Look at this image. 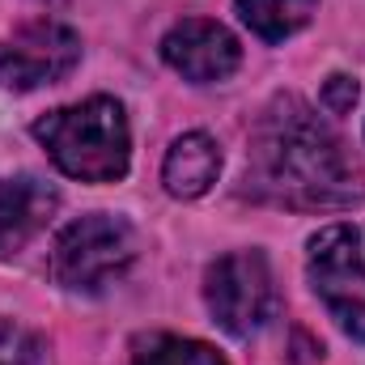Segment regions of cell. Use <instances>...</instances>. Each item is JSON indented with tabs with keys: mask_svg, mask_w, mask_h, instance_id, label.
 I'll return each mask as SVG.
<instances>
[{
	"mask_svg": "<svg viewBox=\"0 0 365 365\" xmlns=\"http://www.w3.org/2000/svg\"><path fill=\"white\" fill-rule=\"evenodd\" d=\"M247 191L284 208H344L365 195L336 128L297 93L264 106L247 140Z\"/></svg>",
	"mask_w": 365,
	"mask_h": 365,
	"instance_id": "1",
	"label": "cell"
},
{
	"mask_svg": "<svg viewBox=\"0 0 365 365\" xmlns=\"http://www.w3.org/2000/svg\"><path fill=\"white\" fill-rule=\"evenodd\" d=\"M34 140L68 179L81 182H115L128 175L132 162L128 115L115 98L102 93L34 119Z\"/></svg>",
	"mask_w": 365,
	"mask_h": 365,
	"instance_id": "2",
	"label": "cell"
},
{
	"mask_svg": "<svg viewBox=\"0 0 365 365\" xmlns=\"http://www.w3.org/2000/svg\"><path fill=\"white\" fill-rule=\"evenodd\" d=\"M136 230L123 217L90 212L64 225L51 242L47 272L68 293H106L136 264Z\"/></svg>",
	"mask_w": 365,
	"mask_h": 365,
	"instance_id": "3",
	"label": "cell"
},
{
	"mask_svg": "<svg viewBox=\"0 0 365 365\" xmlns=\"http://www.w3.org/2000/svg\"><path fill=\"white\" fill-rule=\"evenodd\" d=\"M306 276L336 327L365 340V230L336 221L306 242Z\"/></svg>",
	"mask_w": 365,
	"mask_h": 365,
	"instance_id": "4",
	"label": "cell"
},
{
	"mask_svg": "<svg viewBox=\"0 0 365 365\" xmlns=\"http://www.w3.org/2000/svg\"><path fill=\"white\" fill-rule=\"evenodd\" d=\"M204 302H208V314L217 319V327H225L238 340L255 336L276 314V284L268 259L259 251L221 255L204 272Z\"/></svg>",
	"mask_w": 365,
	"mask_h": 365,
	"instance_id": "5",
	"label": "cell"
},
{
	"mask_svg": "<svg viewBox=\"0 0 365 365\" xmlns=\"http://www.w3.org/2000/svg\"><path fill=\"white\" fill-rule=\"evenodd\" d=\"M81 60V34L64 21H26L9 38H0V90L30 93L56 86Z\"/></svg>",
	"mask_w": 365,
	"mask_h": 365,
	"instance_id": "6",
	"label": "cell"
},
{
	"mask_svg": "<svg viewBox=\"0 0 365 365\" xmlns=\"http://www.w3.org/2000/svg\"><path fill=\"white\" fill-rule=\"evenodd\" d=\"M162 60L179 73L182 81H191V86H217V81H225V77L238 73L242 47H238V38L221 21L187 17V21L166 30Z\"/></svg>",
	"mask_w": 365,
	"mask_h": 365,
	"instance_id": "7",
	"label": "cell"
},
{
	"mask_svg": "<svg viewBox=\"0 0 365 365\" xmlns=\"http://www.w3.org/2000/svg\"><path fill=\"white\" fill-rule=\"evenodd\" d=\"M60 208V195L38 175H0V255L21 251Z\"/></svg>",
	"mask_w": 365,
	"mask_h": 365,
	"instance_id": "8",
	"label": "cell"
},
{
	"mask_svg": "<svg viewBox=\"0 0 365 365\" xmlns=\"http://www.w3.org/2000/svg\"><path fill=\"white\" fill-rule=\"evenodd\" d=\"M221 175V149L204 132H187L166 149L162 162V182L175 200H200Z\"/></svg>",
	"mask_w": 365,
	"mask_h": 365,
	"instance_id": "9",
	"label": "cell"
},
{
	"mask_svg": "<svg viewBox=\"0 0 365 365\" xmlns=\"http://www.w3.org/2000/svg\"><path fill=\"white\" fill-rule=\"evenodd\" d=\"M319 0H238V17L251 34H259L264 43H284L293 38L310 17H314Z\"/></svg>",
	"mask_w": 365,
	"mask_h": 365,
	"instance_id": "10",
	"label": "cell"
},
{
	"mask_svg": "<svg viewBox=\"0 0 365 365\" xmlns=\"http://www.w3.org/2000/svg\"><path fill=\"white\" fill-rule=\"evenodd\" d=\"M128 365H230V361H225L212 344H204V340L153 331V336H140V340L132 344Z\"/></svg>",
	"mask_w": 365,
	"mask_h": 365,
	"instance_id": "11",
	"label": "cell"
},
{
	"mask_svg": "<svg viewBox=\"0 0 365 365\" xmlns=\"http://www.w3.org/2000/svg\"><path fill=\"white\" fill-rule=\"evenodd\" d=\"M0 365H51V349L43 336L17 323H0Z\"/></svg>",
	"mask_w": 365,
	"mask_h": 365,
	"instance_id": "12",
	"label": "cell"
},
{
	"mask_svg": "<svg viewBox=\"0 0 365 365\" xmlns=\"http://www.w3.org/2000/svg\"><path fill=\"white\" fill-rule=\"evenodd\" d=\"M353 102H357V81L353 77H327V86H323V106L331 110V115H349L353 110Z\"/></svg>",
	"mask_w": 365,
	"mask_h": 365,
	"instance_id": "13",
	"label": "cell"
}]
</instances>
